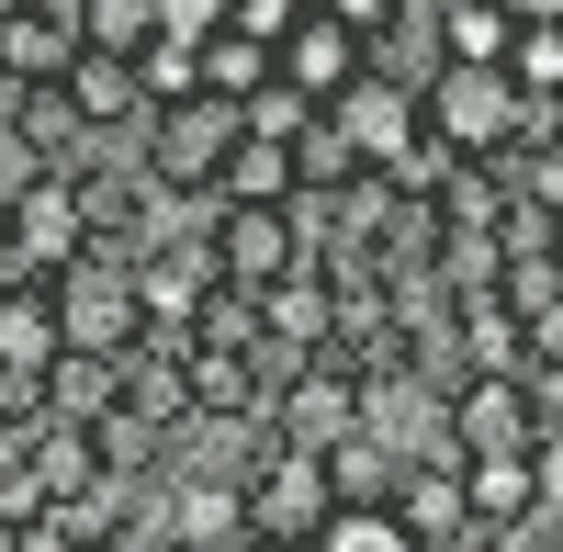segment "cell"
<instances>
[{
    "label": "cell",
    "instance_id": "cell-1",
    "mask_svg": "<svg viewBox=\"0 0 563 552\" xmlns=\"http://www.w3.org/2000/svg\"><path fill=\"white\" fill-rule=\"evenodd\" d=\"M238 135H249V113H238V102H214V90H192V102H158V113H147L135 158H147L158 192L214 203V169H225V147H238Z\"/></svg>",
    "mask_w": 563,
    "mask_h": 552
},
{
    "label": "cell",
    "instance_id": "cell-2",
    "mask_svg": "<svg viewBox=\"0 0 563 552\" xmlns=\"http://www.w3.org/2000/svg\"><path fill=\"white\" fill-rule=\"evenodd\" d=\"M57 328H68V350H135L147 339V294H135V249L124 238H90L57 271Z\"/></svg>",
    "mask_w": 563,
    "mask_h": 552
},
{
    "label": "cell",
    "instance_id": "cell-3",
    "mask_svg": "<svg viewBox=\"0 0 563 552\" xmlns=\"http://www.w3.org/2000/svg\"><path fill=\"white\" fill-rule=\"evenodd\" d=\"M417 113H429V135H440L451 158H507L519 135H541L530 102L507 90V68H462V57H451L429 90H417Z\"/></svg>",
    "mask_w": 563,
    "mask_h": 552
},
{
    "label": "cell",
    "instance_id": "cell-4",
    "mask_svg": "<svg viewBox=\"0 0 563 552\" xmlns=\"http://www.w3.org/2000/svg\"><path fill=\"white\" fill-rule=\"evenodd\" d=\"M327 519H339V496H327V463H316V451H282V440H271V451H260V474L238 485V530H249V541H294V552H305Z\"/></svg>",
    "mask_w": 563,
    "mask_h": 552
},
{
    "label": "cell",
    "instance_id": "cell-5",
    "mask_svg": "<svg viewBox=\"0 0 563 552\" xmlns=\"http://www.w3.org/2000/svg\"><path fill=\"white\" fill-rule=\"evenodd\" d=\"M203 238H214V260H225V283H238V294H271V283H294V271H305L294 203H214Z\"/></svg>",
    "mask_w": 563,
    "mask_h": 552
},
{
    "label": "cell",
    "instance_id": "cell-6",
    "mask_svg": "<svg viewBox=\"0 0 563 552\" xmlns=\"http://www.w3.org/2000/svg\"><path fill=\"white\" fill-rule=\"evenodd\" d=\"M350 429H361V373H339L327 350L271 384V440L282 451H327V440H350Z\"/></svg>",
    "mask_w": 563,
    "mask_h": 552
},
{
    "label": "cell",
    "instance_id": "cell-7",
    "mask_svg": "<svg viewBox=\"0 0 563 552\" xmlns=\"http://www.w3.org/2000/svg\"><path fill=\"white\" fill-rule=\"evenodd\" d=\"M214 283H225V260H214V238H203V225H180V238H158L147 260H135L147 328H192V316L214 305Z\"/></svg>",
    "mask_w": 563,
    "mask_h": 552
},
{
    "label": "cell",
    "instance_id": "cell-8",
    "mask_svg": "<svg viewBox=\"0 0 563 552\" xmlns=\"http://www.w3.org/2000/svg\"><path fill=\"white\" fill-rule=\"evenodd\" d=\"M0 238H12V260L34 271V283H57V271L90 249V214H79V180L57 169V180H34V192L0 214Z\"/></svg>",
    "mask_w": 563,
    "mask_h": 552
},
{
    "label": "cell",
    "instance_id": "cell-9",
    "mask_svg": "<svg viewBox=\"0 0 563 552\" xmlns=\"http://www.w3.org/2000/svg\"><path fill=\"white\" fill-rule=\"evenodd\" d=\"M327 124H339L350 135V147H361V169H395L406 147H417V135H429V113H417V90H395V79H350L339 90V102H327Z\"/></svg>",
    "mask_w": 563,
    "mask_h": 552
},
{
    "label": "cell",
    "instance_id": "cell-10",
    "mask_svg": "<svg viewBox=\"0 0 563 552\" xmlns=\"http://www.w3.org/2000/svg\"><path fill=\"white\" fill-rule=\"evenodd\" d=\"M68 57H79V0H0V79L45 90L68 79Z\"/></svg>",
    "mask_w": 563,
    "mask_h": 552
},
{
    "label": "cell",
    "instance_id": "cell-11",
    "mask_svg": "<svg viewBox=\"0 0 563 552\" xmlns=\"http://www.w3.org/2000/svg\"><path fill=\"white\" fill-rule=\"evenodd\" d=\"M361 68H372V34H361V23H339V12H305L294 34H282V79H294L316 113L339 102V90H350Z\"/></svg>",
    "mask_w": 563,
    "mask_h": 552
},
{
    "label": "cell",
    "instance_id": "cell-12",
    "mask_svg": "<svg viewBox=\"0 0 563 552\" xmlns=\"http://www.w3.org/2000/svg\"><path fill=\"white\" fill-rule=\"evenodd\" d=\"M541 440V406H530V384L519 373H474L451 395V451L474 463V451H530Z\"/></svg>",
    "mask_w": 563,
    "mask_h": 552
},
{
    "label": "cell",
    "instance_id": "cell-13",
    "mask_svg": "<svg viewBox=\"0 0 563 552\" xmlns=\"http://www.w3.org/2000/svg\"><path fill=\"white\" fill-rule=\"evenodd\" d=\"M271 429L260 418H180L169 429V485H249Z\"/></svg>",
    "mask_w": 563,
    "mask_h": 552
},
{
    "label": "cell",
    "instance_id": "cell-14",
    "mask_svg": "<svg viewBox=\"0 0 563 552\" xmlns=\"http://www.w3.org/2000/svg\"><path fill=\"white\" fill-rule=\"evenodd\" d=\"M57 90L90 113V135H147V113H158V102H147V79H135V57H102V45H79Z\"/></svg>",
    "mask_w": 563,
    "mask_h": 552
},
{
    "label": "cell",
    "instance_id": "cell-15",
    "mask_svg": "<svg viewBox=\"0 0 563 552\" xmlns=\"http://www.w3.org/2000/svg\"><path fill=\"white\" fill-rule=\"evenodd\" d=\"M23 474H34L45 508H79V496H102V440L68 429V418H34L23 429Z\"/></svg>",
    "mask_w": 563,
    "mask_h": 552
},
{
    "label": "cell",
    "instance_id": "cell-16",
    "mask_svg": "<svg viewBox=\"0 0 563 552\" xmlns=\"http://www.w3.org/2000/svg\"><path fill=\"white\" fill-rule=\"evenodd\" d=\"M462 508H474V530H530L541 519V463L530 451H474L462 463Z\"/></svg>",
    "mask_w": 563,
    "mask_h": 552
},
{
    "label": "cell",
    "instance_id": "cell-17",
    "mask_svg": "<svg viewBox=\"0 0 563 552\" xmlns=\"http://www.w3.org/2000/svg\"><path fill=\"white\" fill-rule=\"evenodd\" d=\"M192 418H260L271 429V350H203L192 339Z\"/></svg>",
    "mask_w": 563,
    "mask_h": 552
},
{
    "label": "cell",
    "instance_id": "cell-18",
    "mask_svg": "<svg viewBox=\"0 0 563 552\" xmlns=\"http://www.w3.org/2000/svg\"><path fill=\"white\" fill-rule=\"evenodd\" d=\"M395 519H406V541H417V552H451L462 530H474V508H462V463H406Z\"/></svg>",
    "mask_w": 563,
    "mask_h": 552
},
{
    "label": "cell",
    "instance_id": "cell-19",
    "mask_svg": "<svg viewBox=\"0 0 563 552\" xmlns=\"http://www.w3.org/2000/svg\"><path fill=\"white\" fill-rule=\"evenodd\" d=\"M316 463H327V496H339V508H395V485H406V451H395L384 429H350V440H327Z\"/></svg>",
    "mask_w": 563,
    "mask_h": 552
},
{
    "label": "cell",
    "instance_id": "cell-20",
    "mask_svg": "<svg viewBox=\"0 0 563 552\" xmlns=\"http://www.w3.org/2000/svg\"><path fill=\"white\" fill-rule=\"evenodd\" d=\"M113 406H124V350H57V373H45V418L102 429Z\"/></svg>",
    "mask_w": 563,
    "mask_h": 552
},
{
    "label": "cell",
    "instance_id": "cell-21",
    "mask_svg": "<svg viewBox=\"0 0 563 552\" xmlns=\"http://www.w3.org/2000/svg\"><path fill=\"white\" fill-rule=\"evenodd\" d=\"M57 350H68L57 283H12L0 294V373H57Z\"/></svg>",
    "mask_w": 563,
    "mask_h": 552
},
{
    "label": "cell",
    "instance_id": "cell-22",
    "mask_svg": "<svg viewBox=\"0 0 563 552\" xmlns=\"http://www.w3.org/2000/svg\"><path fill=\"white\" fill-rule=\"evenodd\" d=\"M192 79L214 90V102H238V113H249L260 90L282 79V45H260V34H238V23H225L214 45H192Z\"/></svg>",
    "mask_w": 563,
    "mask_h": 552
},
{
    "label": "cell",
    "instance_id": "cell-23",
    "mask_svg": "<svg viewBox=\"0 0 563 552\" xmlns=\"http://www.w3.org/2000/svg\"><path fill=\"white\" fill-rule=\"evenodd\" d=\"M271 350H327L339 339V294H327V271H294V283H271Z\"/></svg>",
    "mask_w": 563,
    "mask_h": 552
},
{
    "label": "cell",
    "instance_id": "cell-24",
    "mask_svg": "<svg viewBox=\"0 0 563 552\" xmlns=\"http://www.w3.org/2000/svg\"><path fill=\"white\" fill-rule=\"evenodd\" d=\"M12 135H23L34 158H57V169H79V158H90V113L68 102L57 79H45V90H23V102H12Z\"/></svg>",
    "mask_w": 563,
    "mask_h": 552
},
{
    "label": "cell",
    "instance_id": "cell-25",
    "mask_svg": "<svg viewBox=\"0 0 563 552\" xmlns=\"http://www.w3.org/2000/svg\"><path fill=\"white\" fill-rule=\"evenodd\" d=\"M451 316H462V373H519V361H530V316L507 305V294L451 305Z\"/></svg>",
    "mask_w": 563,
    "mask_h": 552
},
{
    "label": "cell",
    "instance_id": "cell-26",
    "mask_svg": "<svg viewBox=\"0 0 563 552\" xmlns=\"http://www.w3.org/2000/svg\"><path fill=\"white\" fill-rule=\"evenodd\" d=\"M507 90H519V102H530V124L563 102V23H519V34H507Z\"/></svg>",
    "mask_w": 563,
    "mask_h": 552
},
{
    "label": "cell",
    "instance_id": "cell-27",
    "mask_svg": "<svg viewBox=\"0 0 563 552\" xmlns=\"http://www.w3.org/2000/svg\"><path fill=\"white\" fill-rule=\"evenodd\" d=\"M429 203H440V225H507L519 192H507V158H451Z\"/></svg>",
    "mask_w": 563,
    "mask_h": 552
},
{
    "label": "cell",
    "instance_id": "cell-28",
    "mask_svg": "<svg viewBox=\"0 0 563 552\" xmlns=\"http://www.w3.org/2000/svg\"><path fill=\"white\" fill-rule=\"evenodd\" d=\"M214 203H294V147H271V135H238L214 169Z\"/></svg>",
    "mask_w": 563,
    "mask_h": 552
},
{
    "label": "cell",
    "instance_id": "cell-29",
    "mask_svg": "<svg viewBox=\"0 0 563 552\" xmlns=\"http://www.w3.org/2000/svg\"><path fill=\"white\" fill-rule=\"evenodd\" d=\"M79 45H102V57H147L158 34V0H79Z\"/></svg>",
    "mask_w": 563,
    "mask_h": 552
},
{
    "label": "cell",
    "instance_id": "cell-30",
    "mask_svg": "<svg viewBox=\"0 0 563 552\" xmlns=\"http://www.w3.org/2000/svg\"><path fill=\"white\" fill-rule=\"evenodd\" d=\"M507 34H519V23H507L496 0H440V57H462V68H496V57H507Z\"/></svg>",
    "mask_w": 563,
    "mask_h": 552
},
{
    "label": "cell",
    "instance_id": "cell-31",
    "mask_svg": "<svg viewBox=\"0 0 563 552\" xmlns=\"http://www.w3.org/2000/svg\"><path fill=\"white\" fill-rule=\"evenodd\" d=\"M350 180H361V147L316 113V124L294 135V192H350Z\"/></svg>",
    "mask_w": 563,
    "mask_h": 552
},
{
    "label": "cell",
    "instance_id": "cell-32",
    "mask_svg": "<svg viewBox=\"0 0 563 552\" xmlns=\"http://www.w3.org/2000/svg\"><path fill=\"white\" fill-rule=\"evenodd\" d=\"M192 339H203V350H271V305L238 294V283H214V305L192 316Z\"/></svg>",
    "mask_w": 563,
    "mask_h": 552
},
{
    "label": "cell",
    "instance_id": "cell-33",
    "mask_svg": "<svg viewBox=\"0 0 563 552\" xmlns=\"http://www.w3.org/2000/svg\"><path fill=\"white\" fill-rule=\"evenodd\" d=\"M507 192L563 225V147H552V135H519V147H507Z\"/></svg>",
    "mask_w": 563,
    "mask_h": 552
},
{
    "label": "cell",
    "instance_id": "cell-34",
    "mask_svg": "<svg viewBox=\"0 0 563 552\" xmlns=\"http://www.w3.org/2000/svg\"><path fill=\"white\" fill-rule=\"evenodd\" d=\"M305 552H417V541H406V519H395V508H339Z\"/></svg>",
    "mask_w": 563,
    "mask_h": 552
},
{
    "label": "cell",
    "instance_id": "cell-35",
    "mask_svg": "<svg viewBox=\"0 0 563 552\" xmlns=\"http://www.w3.org/2000/svg\"><path fill=\"white\" fill-rule=\"evenodd\" d=\"M305 124H316V102H305V90H294V79H271V90H260V102H249V135H271V147H294V135H305Z\"/></svg>",
    "mask_w": 563,
    "mask_h": 552
},
{
    "label": "cell",
    "instance_id": "cell-36",
    "mask_svg": "<svg viewBox=\"0 0 563 552\" xmlns=\"http://www.w3.org/2000/svg\"><path fill=\"white\" fill-rule=\"evenodd\" d=\"M158 34L169 45H214L225 34V0H158Z\"/></svg>",
    "mask_w": 563,
    "mask_h": 552
},
{
    "label": "cell",
    "instance_id": "cell-37",
    "mask_svg": "<svg viewBox=\"0 0 563 552\" xmlns=\"http://www.w3.org/2000/svg\"><path fill=\"white\" fill-rule=\"evenodd\" d=\"M34 180H57V158H34L23 135H0V214H12V203L34 192Z\"/></svg>",
    "mask_w": 563,
    "mask_h": 552
},
{
    "label": "cell",
    "instance_id": "cell-38",
    "mask_svg": "<svg viewBox=\"0 0 563 552\" xmlns=\"http://www.w3.org/2000/svg\"><path fill=\"white\" fill-rule=\"evenodd\" d=\"M225 23H238V34H260V45H282V34L305 23V0H225Z\"/></svg>",
    "mask_w": 563,
    "mask_h": 552
},
{
    "label": "cell",
    "instance_id": "cell-39",
    "mask_svg": "<svg viewBox=\"0 0 563 552\" xmlns=\"http://www.w3.org/2000/svg\"><path fill=\"white\" fill-rule=\"evenodd\" d=\"M305 12H339V23H361V34H384V23H395V0H305Z\"/></svg>",
    "mask_w": 563,
    "mask_h": 552
},
{
    "label": "cell",
    "instance_id": "cell-40",
    "mask_svg": "<svg viewBox=\"0 0 563 552\" xmlns=\"http://www.w3.org/2000/svg\"><path fill=\"white\" fill-rule=\"evenodd\" d=\"M530 463H541V508H552V496H563V429H541V440H530Z\"/></svg>",
    "mask_w": 563,
    "mask_h": 552
},
{
    "label": "cell",
    "instance_id": "cell-41",
    "mask_svg": "<svg viewBox=\"0 0 563 552\" xmlns=\"http://www.w3.org/2000/svg\"><path fill=\"white\" fill-rule=\"evenodd\" d=\"M12 552H79V541H68L57 519H23V530H12Z\"/></svg>",
    "mask_w": 563,
    "mask_h": 552
},
{
    "label": "cell",
    "instance_id": "cell-42",
    "mask_svg": "<svg viewBox=\"0 0 563 552\" xmlns=\"http://www.w3.org/2000/svg\"><path fill=\"white\" fill-rule=\"evenodd\" d=\"M507 23H563V0H496Z\"/></svg>",
    "mask_w": 563,
    "mask_h": 552
},
{
    "label": "cell",
    "instance_id": "cell-43",
    "mask_svg": "<svg viewBox=\"0 0 563 552\" xmlns=\"http://www.w3.org/2000/svg\"><path fill=\"white\" fill-rule=\"evenodd\" d=\"M12 283H34V271H23V260H12V238H0V294H12Z\"/></svg>",
    "mask_w": 563,
    "mask_h": 552
},
{
    "label": "cell",
    "instance_id": "cell-44",
    "mask_svg": "<svg viewBox=\"0 0 563 552\" xmlns=\"http://www.w3.org/2000/svg\"><path fill=\"white\" fill-rule=\"evenodd\" d=\"M12 102H23V79H0V135H12Z\"/></svg>",
    "mask_w": 563,
    "mask_h": 552
},
{
    "label": "cell",
    "instance_id": "cell-45",
    "mask_svg": "<svg viewBox=\"0 0 563 552\" xmlns=\"http://www.w3.org/2000/svg\"><path fill=\"white\" fill-rule=\"evenodd\" d=\"M541 135H552V147H563V102H552V113H541Z\"/></svg>",
    "mask_w": 563,
    "mask_h": 552
},
{
    "label": "cell",
    "instance_id": "cell-46",
    "mask_svg": "<svg viewBox=\"0 0 563 552\" xmlns=\"http://www.w3.org/2000/svg\"><path fill=\"white\" fill-rule=\"evenodd\" d=\"M552 260H563V225H552Z\"/></svg>",
    "mask_w": 563,
    "mask_h": 552
},
{
    "label": "cell",
    "instance_id": "cell-47",
    "mask_svg": "<svg viewBox=\"0 0 563 552\" xmlns=\"http://www.w3.org/2000/svg\"><path fill=\"white\" fill-rule=\"evenodd\" d=\"M169 552H192V541H169Z\"/></svg>",
    "mask_w": 563,
    "mask_h": 552
},
{
    "label": "cell",
    "instance_id": "cell-48",
    "mask_svg": "<svg viewBox=\"0 0 563 552\" xmlns=\"http://www.w3.org/2000/svg\"><path fill=\"white\" fill-rule=\"evenodd\" d=\"M519 552H530V541H519Z\"/></svg>",
    "mask_w": 563,
    "mask_h": 552
}]
</instances>
